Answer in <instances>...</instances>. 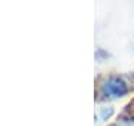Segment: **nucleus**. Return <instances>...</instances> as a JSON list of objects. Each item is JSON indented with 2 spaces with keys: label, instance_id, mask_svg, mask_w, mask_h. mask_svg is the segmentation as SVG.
Wrapping results in <instances>:
<instances>
[{
  "label": "nucleus",
  "instance_id": "3",
  "mask_svg": "<svg viewBox=\"0 0 134 126\" xmlns=\"http://www.w3.org/2000/svg\"><path fill=\"white\" fill-rule=\"evenodd\" d=\"M112 113H113V108H112V107H109L107 110H101L100 116L103 117V119H107V117H110V116H112Z\"/></svg>",
  "mask_w": 134,
  "mask_h": 126
},
{
  "label": "nucleus",
  "instance_id": "2",
  "mask_svg": "<svg viewBox=\"0 0 134 126\" xmlns=\"http://www.w3.org/2000/svg\"><path fill=\"white\" fill-rule=\"evenodd\" d=\"M113 126H134V116H122Z\"/></svg>",
  "mask_w": 134,
  "mask_h": 126
},
{
  "label": "nucleus",
  "instance_id": "1",
  "mask_svg": "<svg viewBox=\"0 0 134 126\" xmlns=\"http://www.w3.org/2000/svg\"><path fill=\"white\" fill-rule=\"evenodd\" d=\"M128 92H130L128 83L121 76L106 77L104 82L100 85V89H98V95L104 99H107V98H122Z\"/></svg>",
  "mask_w": 134,
  "mask_h": 126
}]
</instances>
